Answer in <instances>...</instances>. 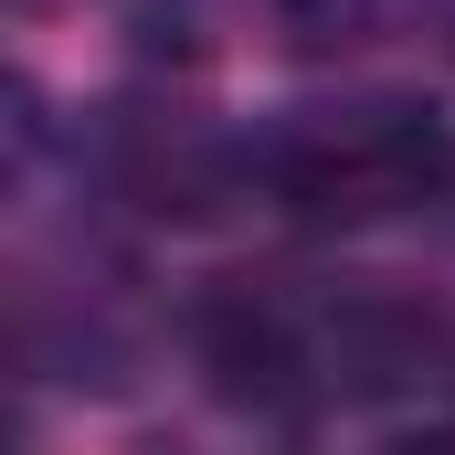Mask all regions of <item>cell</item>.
<instances>
[{"instance_id": "6da1fadb", "label": "cell", "mask_w": 455, "mask_h": 455, "mask_svg": "<svg viewBox=\"0 0 455 455\" xmlns=\"http://www.w3.org/2000/svg\"><path fill=\"white\" fill-rule=\"evenodd\" d=\"M455 170V138L435 107L413 96H349V107H297L286 127H265L254 180L265 202H286L297 223H381L435 202Z\"/></svg>"}, {"instance_id": "7a4b0ae2", "label": "cell", "mask_w": 455, "mask_h": 455, "mask_svg": "<svg viewBox=\"0 0 455 455\" xmlns=\"http://www.w3.org/2000/svg\"><path fill=\"white\" fill-rule=\"evenodd\" d=\"M403 455H455V435H424V445H403Z\"/></svg>"}]
</instances>
